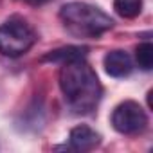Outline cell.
Returning a JSON list of instances; mask_svg holds the SVG:
<instances>
[{"instance_id":"1","label":"cell","mask_w":153,"mask_h":153,"mask_svg":"<svg viewBox=\"0 0 153 153\" xmlns=\"http://www.w3.org/2000/svg\"><path fill=\"white\" fill-rule=\"evenodd\" d=\"M59 88L67 106L79 115L92 114L103 96V88L94 68L83 59H74L61 65Z\"/></svg>"},{"instance_id":"2","label":"cell","mask_w":153,"mask_h":153,"mask_svg":"<svg viewBox=\"0 0 153 153\" xmlns=\"http://www.w3.org/2000/svg\"><path fill=\"white\" fill-rule=\"evenodd\" d=\"M59 18L76 36L97 38L114 27V20L105 11L87 2H68L61 6Z\"/></svg>"},{"instance_id":"3","label":"cell","mask_w":153,"mask_h":153,"mask_svg":"<svg viewBox=\"0 0 153 153\" xmlns=\"http://www.w3.org/2000/svg\"><path fill=\"white\" fill-rule=\"evenodd\" d=\"M36 43L34 29L20 16H13L0 24V54L7 58H18L31 51Z\"/></svg>"},{"instance_id":"4","label":"cell","mask_w":153,"mask_h":153,"mask_svg":"<svg viewBox=\"0 0 153 153\" xmlns=\"http://www.w3.org/2000/svg\"><path fill=\"white\" fill-rule=\"evenodd\" d=\"M112 126L123 135L140 133L148 126V115L144 108L135 101H123L112 112Z\"/></svg>"},{"instance_id":"5","label":"cell","mask_w":153,"mask_h":153,"mask_svg":"<svg viewBox=\"0 0 153 153\" xmlns=\"http://www.w3.org/2000/svg\"><path fill=\"white\" fill-rule=\"evenodd\" d=\"M103 67L112 78H126L133 70V59L124 51H110L103 58Z\"/></svg>"},{"instance_id":"6","label":"cell","mask_w":153,"mask_h":153,"mask_svg":"<svg viewBox=\"0 0 153 153\" xmlns=\"http://www.w3.org/2000/svg\"><path fill=\"white\" fill-rule=\"evenodd\" d=\"M99 142H101V135L87 124H79L72 128L68 135V144L76 151H90L96 146H99Z\"/></svg>"},{"instance_id":"7","label":"cell","mask_w":153,"mask_h":153,"mask_svg":"<svg viewBox=\"0 0 153 153\" xmlns=\"http://www.w3.org/2000/svg\"><path fill=\"white\" fill-rule=\"evenodd\" d=\"M85 56H87V47H74V45H68V47H61V49L51 51V52L45 54L42 59H43V61H51V63L63 65V63H68V61H74V59H83Z\"/></svg>"},{"instance_id":"8","label":"cell","mask_w":153,"mask_h":153,"mask_svg":"<svg viewBox=\"0 0 153 153\" xmlns=\"http://www.w3.org/2000/svg\"><path fill=\"white\" fill-rule=\"evenodd\" d=\"M142 0H114V9L123 18H135L142 13Z\"/></svg>"},{"instance_id":"9","label":"cell","mask_w":153,"mask_h":153,"mask_svg":"<svg viewBox=\"0 0 153 153\" xmlns=\"http://www.w3.org/2000/svg\"><path fill=\"white\" fill-rule=\"evenodd\" d=\"M135 61L142 70H151V67H153V45L149 42H144L137 47Z\"/></svg>"},{"instance_id":"10","label":"cell","mask_w":153,"mask_h":153,"mask_svg":"<svg viewBox=\"0 0 153 153\" xmlns=\"http://www.w3.org/2000/svg\"><path fill=\"white\" fill-rule=\"evenodd\" d=\"M27 2H33V4H38V2H42V0H27Z\"/></svg>"}]
</instances>
